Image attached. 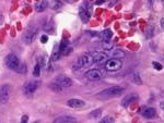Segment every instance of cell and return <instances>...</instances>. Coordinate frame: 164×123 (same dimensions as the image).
Listing matches in <instances>:
<instances>
[{"label": "cell", "instance_id": "1f68e13d", "mask_svg": "<svg viewBox=\"0 0 164 123\" xmlns=\"http://www.w3.org/2000/svg\"><path fill=\"white\" fill-rule=\"evenodd\" d=\"M160 25H161V27H162V30L164 31V17L160 20Z\"/></svg>", "mask_w": 164, "mask_h": 123}, {"label": "cell", "instance_id": "e0dca14e", "mask_svg": "<svg viewBox=\"0 0 164 123\" xmlns=\"http://www.w3.org/2000/svg\"><path fill=\"white\" fill-rule=\"evenodd\" d=\"M47 6H48V4H47L46 0H40L36 4V11L37 12H43V11H45V9H47Z\"/></svg>", "mask_w": 164, "mask_h": 123}, {"label": "cell", "instance_id": "603a6c76", "mask_svg": "<svg viewBox=\"0 0 164 123\" xmlns=\"http://www.w3.org/2000/svg\"><path fill=\"white\" fill-rule=\"evenodd\" d=\"M113 56H114V58H119V59H121V58H124L125 57V53L123 52V50L117 49L113 52Z\"/></svg>", "mask_w": 164, "mask_h": 123}, {"label": "cell", "instance_id": "d6986e66", "mask_svg": "<svg viewBox=\"0 0 164 123\" xmlns=\"http://www.w3.org/2000/svg\"><path fill=\"white\" fill-rule=\"evenodd\" d=\"M68 46H69V41H68L67 39H64L60 43V46H59V52H60V53H64L65 51L67 50Z\"/></svg>", "mask_w": 164, "mask_h": 123}, {"label": "cell", "instance_id": "277c9868", "mask_svg": "<svg viewBox=\"0 0 164 123\" xmlns=\"http://www.w3.org/2000/svg\"><path fill=\"white\" fill-rule=\"evenodd\" d=\"M106 72L104 70H101V69H92V70H89L85 73V77L88 80L90 81H100L102 79H104Z\"/></svg>", "mask_w": 164, "mask_h": 123}, {"label": "cell", "instance_id": "ba28073f", "mask_svg": "<svg viewBox=\"0 0 164 123\" xmlns=\"http://www.w3.org/2000/svg\"><path fill=\"white\" fill-rule=\"evenodd\" d=\"M94 57V63H96L97 66H105L106 61L108 60V56L105 52H97L95 55H93Z\"/></svg>", "mask_w": 164, "mask_h": 123}, {"label": "cell", "instance_id": "f546056e", "mask_svg": "<svg viewBox=\"0 0 164 123\" xmlns=\"http://www.w3.org/2000/svg\"><path fill=\"white\" fill-rule=\"evenodd\" d=\"M152 64H153L154 69H155V70H157V71H161L162 69H163V66H162L161 63H157V62H153Z\"/></svg>", "mask_w": 164, "mask_h": 123}, {"label": "cell", "instance_id": "2e32d148", "mask_svg": "<svg viewBox=\"0 0 164 123\" xmlns=\"http://www.w3.org/2000/svg\"><path fill=\"white\" fill-rule=\"evenodd\" d=\"M79 15H80L82 22H84V23H87L88 21H89V17H90V13L88 12L87 9H85L83 6H81L80 7V10H79Z\"/></svg>", "mask_w": 164, "mask_h": 123}, {"label": "cell", "instance_id": "8fae6325", "mask_svg": "<svg viewBox=\"0 0 164 123\" xmlns=\"http://www.w3.org/2000/svg\"><path fill=\"white\" fill-rule=\"evenodd\" d=\"M67 105L70 107V108H82V107H84L85 103H84L83 100L74 98V99H69V100H68Z\"/></svg>", "mask_w": 164, "mask_h": 123}, {"label": "cell", "instance_id": "7a4b0ae2", "mask_svg": "<svg viewBox=\"0 0 164 123\" xmlns=\"http://www.w3.org/2000/svg\"><path fill=\"white\" fill-rule=\"evenodd\" d=\"M125 92V88L124 87H121V86H113V87H110L107 90H102L101 93H99L97 96L100 97H117V96H121L123 95Z\"/></svg>", "mask_w": 164, "mask_h": 123}, {"label": "cell", "instance_id": "83f0119b", "mask_svg": "<svg viewBox=\"0 0 164 123\" xmlns=\"http://www.w3.org/2000/svg\"><path fill=\"white\" fill-rule=\"evenodd\" d=\"M103 48L105 50H112V48H113V44H112L111 41H106V43L103 44Z\"/></svg>", "mask_w": 164, "mask_h": 123}, {"label": "cell", "instance_id": "d590c367", "mask_svg": "<svg viewBox=\"0 0 164 123\" xmlns=\"http://www.w3.org/2000/svg\"><path fill=\"white\" fill-rule=\"evenodd\" d=\"M161 108H162V109L164 110V100L162 101V103H161Z\"/></svg>", "mask_w": 164, "mask_h": 123}, {"label": "cell", "instance_id": "cb8c5ba5", "mask_svg": "<svg viewBox=\"0 0 164 123\" xmlns=\"http://www.w3.org/2000/svg\"><path fill=\"white\" fill-rule=\"evenodd\" d=\"M40 74V64L37 63L35 67H34V71H33V75L35 77H38Z\"/></svg>", "mask_w": 164, "mask_h": 123}, {"label": "cell", "instance_id": "30bf717a", "mask_svg": "<svg viewBox=\"0 0 164 123\" xmlns=\"http://www.w3.org/2000/svg\"><path fill=\"white\" fill-rule=\"evenodd\" d=\"M138 95L137 94H129L127 96H125L121 100V106L123 107H128L130 103H135V101H137L138 100Z\"/></svg>", "mask_w": 164, "mask_h": 123}, {"label": "cell", "instance_id": "8d00e7d4", "mask_svg": "<svg viewBox=\"0 0 164 123\" xmlns=\"http://www.w3.org/2000/svg\"><path fill=\"white\" fill-rule=\"evenodd\" d=\"M161 1H162V2H163V4H164V0H161Z\"/></svg>", "mask_w": 164, "mask_h": 123}, {"label": "cell", "instance_id": "d4e9b609", "mask_svg": "<svg viewBox=\"0 0 164 123\" xmlns=\"http://www.w3.org/2000/svg\"><path fill=\"white\" fill-rule=\"evenodd\" d=\"M113 122H114V118L111 116H104L103 119L101 120V123H113Z\"/></svg>", "mask_w": 164, "mask_h": 123}, {"label": "cell", "instance_id": "f1b7e54d", "mask_svg": "<svg viewBox=\"0 0 164 123\" xmlns=\"http://www.w3.org/2000/svg\"><path fill=\"white\" fill-rule=\"evenodd\" d=\"M60 56H61L60 52H55L53 56H51V61H57V60H59Z\"/></svg>", "mask_w": 164, "mask_h": 123}, {"label": "cell", "instance_id": "4dcf8cb0", "mask_svg": "<svg viewBox=\"0 0 164 123\" xmlns=\"http://www.w3.org/2000/svg\"><path fill=\"white\" fill-rule=\"evenodd\" d=\"M47 40H48V37H47V35H43V36L40 37V41L43 44L47 43Z\"/></svg>", "mask_w": 164, "mask_h": 123}, {"label": "cell", "instance_id": "5b68a950", "mask_svg": "<svg viewBox=\"0 0 164 123\" xmlns=\"http://www.w3.org/2000/svg\"><path fill=\"white\" fill-rule=\"evenodd\" d=\"M40 85V82L38 81L34 80V81H30V82H27V83L24 84L23 86V93L26 95V96H32L36 90L38 88V86Z\"/></svg>", "mask_w": 164, "mask_h": 123}, {"label": "cell", "instance_id": "e575fe53", "mask_svg": "<svg viewBox=\"0 0 164 123\" xmlns=\"http://www.w3.org/2000/svg\"><path fill=\"white\" fill-rule=\"evenodd\" d=\"M66 2H68V4H72L74 2V0H65Z\"/></svg>", "mask_w": 164, "mask_h": 123}, {"label": "cell", "instance_id": "52a82bcc", "mask_svg": "<svg viewBox=\"0 0 164 123\" xmlns=\"http://www.w3.org/2000/svg\"><path fill=\"white\" fill-rule=\"evenodd\" d=\"M11 94V87L8 84L0 86V105H4L8 101Z\"/></svg>", "mask_w": 164, "mask_h": 123}, {"label": "cell", "instance_id": "9a60e30c", "mask_svg": "<svg viewBox=\"0 0 164 123\" xmlns=\"http://www.w3.org/2000/svg\"><path fill=\"white\" fill-rule=\"evenodd\" d=\"M76 121H77L76 118L70 116H63L55 120V122L56 123H74V122H76Z\"/></svg>", "mask_w": 164, "mask_h": 123}, {"label": "cell", "instance_id": "4316f807", "mask_svg": "<svg viewBox=\"0 0 164 123\" xmlns=\"http://www.w3.org/2000/svg\"><path fill=\"white\" fill-rule=\"evenodd\" d=\"M152 36H153V27L150 26L148 28L147 32H146V37H147V38H151Z\"/></svg>", "mask_w": 164, "mask_h": 123}, {"label": "cell", "instance_id": "7c38bea8", "mask_svg": "<svg viewBox=\"0 0 164 123\" xmlns=\"http://www.w3.org/2000/svg\"><path fill=\"white\" fill-rule=\"evenodd\" d=\"M112 37H113V33L110 28L107 30H104L103 32H101L100 34V38L103 40V43H106V41H111Z\"/></svg>", "mask_w": 164, "mask_h": 123}, {"label": "cell", "instance_id": "484cf974", "mask_svg": "<svg viewBox=\"0 0 164 123\" xmlns=\"http://www.w3.org/2000/svg\"><path fill=\"white\" fill-rule=\"evenodd\" d=\"M132 81H134V83L135 84H142V81H141L140 76H139V74L138 73H135L134 75H132Z\"/></svg>", "mask_w": 164, "mask_h": 123}, {"label": "cell", "instance_id": "8992f818", "mask_svg": "<svg viewBox=\"0 0 164 123\" xmlns=\"http://www.w3.org/2000/svg\"><path fill=\"white\" fill-rule=\"evenodd\" d=\"M4 63H6V66H7L9 69L15 70L18 68V66L20 64V60H19V58H18L14 53H10V55H8V56L6 57Z\"/></svg>", "mask_w": 164, "mask_h": 123}, {"label": "cell", "instance_id": "5bb4252c", "mask_svg": "<svg viewBox=\"0 0 164 123\" xmlns=\"http://www.w3.org/2000/svg\"><path fill=\"white\" fill-rule=\"evenodd\" d=\"M142 114H143V116L146 119H153L157 116V110L154 109V108H152V107H148V108L144 109Z\"/></svg>", "mask_w": 164, "mask_h": 123}, {"label": "cell", "instance_id": "4fadbf2b", "mask_svg": "<svg viewBox=\"0 0 164 123\" xmlns=\"http://www.w3.org/2000/svg\"><path fill=\"white\" fill-rule=\"evenodd\" d=\"M35 34H36V31H31V30H27L25 33H24V36H23V40L25 41L26 44H31L32 41L34 40L35 38Z\"/></svg>", "mask_w": 164, "mask_h": 123}, {"label": "cell", "instance_id": "3957f363", "mask_svg": "<svg viewBox=\"0 0 164 123\" xmlns=\"http://www.w3.org/2000/svg\"><path fill=\"white\" fill-rule=\"evenodd\" d=\"M121 67H123V61H121L119 58H112V59H108L106 61L105 66H104L105 70L108 71V72H115V71L121 70Z\"/></svg>", "mask_w": 164, "mask_h": 123}, {"label": "cell", "instance_id": "9c48e42d", "mask_svg": "<svg viewBox=\"0 0 164 123\" xmlns=\"http://www.w3.org/2000/svg\"><path fill=\"white\" fill-rule=\"evenodd\" d=\"M56 82H57L63 88H67V87H70L71 85H72L71 79H69L68 76H65V75H59V76L56 79Z\"/></svg>", "mask_w": 164, "mask_h": 123}, {"label": "cell", "instance_id": "ac0fdd59", "mask_svg": "<svg viewBox=\"0 0 164 123\" xmlns=\"http://www.w3.org/2000/svg\"><path fill=\"white\" fill-rule=\"evenodd\" d=\"M50 7H51L53 10H59L63 7V2L60 0H53L51 4H50Z\"/></svg>", "mask_w": 164, "mask_h": 123}, {"label": "cell", "instance_id": "ffe728a7", "mask_svg": "<svg viewBox=\"0 0 164 123\" xmlns=\"http://www.w3.org/2000/svg\"><path fill=\"white\" fill-rule=\"evenodd\" d=\"M15 71H17L18 73H21V74L26 73V66H25V63H20L19 64L18 68L15 69Z\"/></svg>", "mask_w": 164, "mask_h": 123}, {"label": "cell", "instance_id": "d6a6232c", "mask_svg": "<svg viewBox=\"0 0 164 123\" xmlns=\"http://www.w3.org/2000/svg\"><path fill=\"white\" fill-rule=\"evenodd\" d=\"M27 119H29V118H27V116H22V120H21V121H22V122H27Z\"/></svg>", "mask_w": 164, "mask_h": 123}, {"label": "cell", "instance_id": "6da1fadb", "mask_svg": "<svg viewBox=\"0 0 164 123\" xmlns=\"http://www.w3.org/2000/svg\"><path fill=\"white\" fill-rule=\"evenodd\" d=\"M93 63H94L93 55H91V53H84V55H82L81 57H79L77 59V61L74 63L72 70L78 71V70H80V69H82V68L90 67L91 64H93Z\"/></svg>", "mask_w": 164, "mask_h": 123}, {"label": "cell", "instance_id": "836d02e7", "mask_svg": "<svg viewBox=\"0 0 164 123\" xmlns=\"http://www.w3.org/2000/svg\"><path fill=\"white\" fill-rule=\"evenodd\" d=\"M104 4V0H97L96 1V4L97 6H100V4Z\"/></svg>", "mask_w": 164, "mask_h": 123}, {"label": "cell", "instance_id": "44dd1931", "mask_svg": "<svg viewBox=\"0 0 164 123\" xmlns=\"http://www.w3.org/2000/svg\"><path fill=\"white\" fill-rule=\"evenodd\" d=\"M101 113H102V109H96V110H94V111H92L89 116L92 118V119H97V118H100Z\"/></svg>", "mask_w": 164, "mask_h": 123}, {"label": "cell", "instance_id": "7402d4cb", "mask_svg": "<svg viewBox=\"0 0 164 123\" xmlns=\"http://www.w3.org/2000/svg\"><path fill=\"white\" fill-rule=\"evenodd\" d=\"M49 87H50V90H55V92H60V90H63V87H61L57 82H56V83H51Z\"/></svg>", "mask_w": 164, "mask_h": 123}]
</instances>
